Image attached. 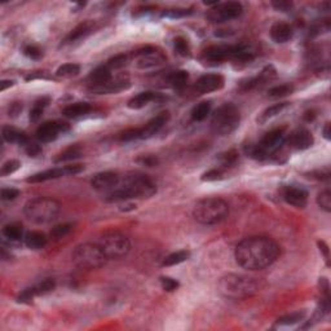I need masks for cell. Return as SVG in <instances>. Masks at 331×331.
<instances>
[{
	"instance_id": "obj_60",
	"label": "cell",
	"mask_w": 331,
	"mask_h": 331,
	"mask_svg": "<svg viewBox=\"0 0 331 331\" xmlns=\"http://www.w3.org/2000/svg\"><path fill=\"white\" fill-rule=\"evenodd\" d=\"M314 118H316V114H314V112H312V110H310V112H307L304 114V119L307 122H312Z\"/></svg>"
},
{
	"instance_id": "obj_15",
	"label": "cell",
	"mask_w": 331,
	"mask_h": 331,
	"mask_svg": "<svg viewBox=\"0 0 331 331\" xmlns=\"http://www.w3.org/2000/svg\"><path fill=\"white\" fill-rule=\"evenodd\" d=\"M225 85V79L220 74H206L196 81V91L198 94H211L219 91Z\"/></svg>"
},
{
	"instance_id": "obj_26",
	"label": "cell",
	"mask_w": 331,
	"mask_h": 331,
	"mask_svg": "<svg viewBox=\"0 0 331 331\" xmlns=\"http://www.w3.org/2000/svg\"><path fill=\"white\" fill-rule=\"evenodd\" d=\"M3 139L9 144H18V145H26L29 142V137L25 132L17 130L15 127L4 126L3 127Z\"/></svg>"
},
{
	"instance_id": "obj_45",
	"label": "cell",
	"mask_w": 331,
	"mask_h": 331,
	"mask_svg": "<svg viewBox=\"0 0 331 331\" xmlns=\"http://www.w3.org/2000/svg\"><path fill=\"white\" fill-rule=\"evenodd\" d=\"M21 167V162L17 159H11L7 160L3 166H2V170H0V175L2 176H8V175L15 174L17 170H20Z\"/></svg>"
},
{
	"instance_id": "obj_27",
	"label": "cell",
	"mask_w": 331,
	"mask_h": 331,
	"mask_svg": "<svg viewBox=\"0 0 331 331\" xmlns=\"http://www.w3.org/2000/svg\"><path fill=\"white\" fill-rule=\"evenodd\" d=\"M92 106L88 103H74L67 105L62 110V114L66 118H79L88 114L91 112Z\"/></svg>"
},
{
	"instance_id": "obj_22",
	"label": "cell",
	"mask_w": 331,
	"mask_h": 331,
	"mask_svg": "<svg viewBox=\"0 0 331 331\" xmlns=\"http://www.w3.org/2000/svg\"><path fill=\"white\" fill-rule=\"evenodd\" d=\"M94 31V24L90 21H86L83 24H79L78 26H75L66 35V38L63 39L62 44H71V43H75L78 40L85 39L86 36L90 35L91 33Z\"/></svg>"
},
{
	"instance_id": "obj_8",
	"label": "cell",
	"mask_w": 331,
	"mask_h": 331,
	"mask_svg": "<svg viewBox=\"0 0 331 331\" xmlns=\"http://www.w3.org/2000/svg\"><path fill=\"white\" fill-rule=\"evenodd\" d=\"M97 244L108 259H121L131 250L130 239L119 232H109L100 237Z\"/></svg>"
},
{
	"instance_id": "obj_29",
	"label": "cell",
	"mask_w": 331,
	"mask_h": 331,
	"mask_svg": "<svg viewBox=\"0 0 331 331\" xmlns=\"http://www.w3.org/2000/svg\"><path fill=\"white\" fill-rule=\"evenodd\" d=\"M3 235L11 242L21 241L24 237V228L20 224H7L3 228Z\"/></svg>"
},
{
	"instance_id": "obj_53",
	"label": "cell",
	"mask_w": 331,
	"mask_h": 331,
	"mask_svg": "<svg viewBox=\"0 0 331 331\" xmlns=\"http://www.w3.org/2000/svg\"><path fill=\"white\" fill-rule=\"evenodd\" d=\"M20 196V190L15 188H4L2 189V199L3 201H13Z\"/></svg>"
},
{
	"instance_id": "obj_47",
	"label": "cell",
	"mask_w": 331,
	"mask_h": 331,
	"mask_svg": "<svg viewBox=\"0 0 331 331\" xmlns=\"http://www.w3.org/2000/svg\"><path fill=\"white\" fill-rule=\"evenodd\" d=\"M159 281L162 289L167 292L175 291V290H178L179 286H180V283H179L178 280H175V278L171 277H166V276H162V277L159 278Z\"/></svg>"
},
{
	"instance_id": "obj_9",
	"label": "cell",
	"mask_w": 331,
	"mask_h": 331,
	"mask_svg": "<svg viewBox=\"0 0 331 331\" xmlns=\"http://www.w3.org/2000/svg\"><path fill=\"white\" fill-rule=\"evenodd\" d=\"M243 13V7L238 2L217 3L210 9L206 15L207 20L212 24H224V22L235 20Z\"/></svg>"
},
{
	"instance_id": "obj_55",
	"label": "cell",
	"mask_w": 331,
	"mask_h": 331,
	"mask_svg": "<svg viewBox=\"0 0 331 331\" xmlns=\"http://www.w3.org/2000/svg\"><path fill=\"white\" fill-rule=\"evenodd\" d=\"M65 169V172H66V176H74V175H78L80 174L83 170H85V166L81 164H69V166H65L63 167Z\"/></svg>"
},
{
	"instance_id": "obj_17",
	"label": "cell",
	"mask_w": 331,
	"mask_h": 331,
	"mask_svg": "<svg viewBox=\"0 0 331 331\" xmlns=\"http://www.w3.org/2000/svg\"><path fill=\"white\" fill-rule=\"evenodd\" d=\"M283 199L296 208H304L308 203V192L303 188L287 187L283 189Z\"/></svg>"
},
{
	"instance_id": "obj_21",
	"label": "cell",
	"mask_w": 331,
	"mask_h": 331,
	"mask_svg": "<svg viewBox=\"0 0 331 331\" xmlns=\"http://www.w3.org/2000/svg\"><path fill=\"white\" fill-rule=\"evenodd\" d=\"M292 35H294L292 27L289 24H286V22H276L271 27V38L277 44H283V43L290 42Z\"/></svg>"
},
{
	"instance_id": "obj_16",
	"label": "cell",
	"mask_w": 331,
	"mask_h": 331,
	"mask_svg": "<svg viewBox=\"0 0 331 331\" xmlns=\"http://www.w3.org/2000/svg\"><path fill=\"white\" fill-rule=\"evenodd\" d=\"M170 121V113L162 112L154 118H151L148 123L145 124L142 128H140V139H150L154 135H157L162 130L164 124Z\"/></svg>"
},
{
	"instance_id": "obj_13",
	"label": "cell",
	"mask_w": 331,
	"mask_h": 331,
	"mask_svg": "<svg viewBox=\"0 0 331 331\" xmlns=\"http://www.w3.org/2000/svg\"><path fill=\"white\" fill-rule=\"evenodd\" d=\"M285 141H286L285 128H276V130L271 131L263 137L262 141L259 142V146L264 150L267 155H271V154L280 150V148L285 144Z\"/></svg>"
},
{
	"instance_id": "obj_50",
	"label": "cell",
	"mask_w": 331,
	"mask_h": 331,
	"mask_svg": "<svg viewBox=\"0 0 331 331\" xmlns=\"http://www.w3.org/2000/svg\"><path fill=\"white\" fill-rule=\"evenodd\" d=\"M35 296H38L35 287H30V289L24 290V291L18 295L17 300L20 301V303H31V300H33Z\"/></svg>"
},
{
	"instance_id": "obj_36",
	"label": "cell",
	"mask_w": 331,
	"mask_h": 331,
	"mask_svg": "<svg viewBox=\"0 0 331 331\" xmlns=\"http://www.w3.org/2000/svg\"><path fill=\"white\" fill-rule=\"evenodd\" d=\"M295 87L290 83H286V85H280L276 86V87H272L271 90L268 91V97L271 99H281V97H286L289 95H291L294 92Z\"/></svg>"
},
{
	"instance_id": "obj_31",
	"label": "cell",
	"mask_w": 331,
	"mask_h": 331,
	"mask_svg": "<svg viewBox=\"0 0 331 331\" xmlns=\"http://www.w3.org/2000/svg\"><path fill=\"white\" fill-rule=\"evenodd\" d=\"M167 80L175 90H181L187 86L188 80H189V72L185 70H178V71L171 72Z\"/></svg>"
},
{
	"instance_id": "obj_52",
	"label": "cell",
	"mask_w": 331,
	"mask_h": 331,
	"mask_svg": "<svg viewBox=\"0 0 331 331\" xmlns=\"http://www.w3.org/2000/svg\"><path fill=\"white\" fill-rule=\"evenodd\" d=\"M136 162L139 163L141 166H146V167H154V166H157L159 163L157 157H154V155H140Z\"/></svg>"
},
{
	"instance_id": "obj_23",
	"label": "cell",
	"mask_w": 331,
	"mask_h": 331,
	"mask_svg": "<svg viewBox=\"0 0 331 331\" xmlns=\"http://www.w3.org/2000/svg\"><path fill=\"white\" fill-rule=\"evenodd\" d=\"M158 99H160L159 94H155L153 91H145V92H141V94L133 96L132 99L128 101L127 106L132 109V110H140V109L149 105L151 101H157Z\"/></svg>"
},
{
	"instance_id": "obj_32",
	"label": "cell",
	"mask_w": 331,
	"mask_h": 331,
	"mask_svg": "<svg viewBox=\"0 0 331 331\" xmlns=\"http://www.w3.org/2000/svg\"><path fill=\"white\" fill-rule=\"evenodd\" d=\"M190 258V253L188 250H180L176 253H172L167 255L163 259L162 265L163 267H172V265H178L180 263H184Z\"/></svg>"
},
{
	"instance_id": "obj_41",
	"label": "cell",
	"mask_w": 331,
	"mask_h": 331,
	"mask_svg": "<svg viewBox=\"0 0 331 331\" xmlns=\"http://www.w3.org/2000/svg\"><path fill=\"white\" fill-rule=\"evenodd\" d=\"M317 203L322 210H325L326 212H330L331 211V192L328 189L323 190L317 196Z\"/></svg>"
},
{
	"instance_id": "obj_40",
	"label": "cell",
	"mask_w": 331,
	"mask_h": 331,
	"mask_svg": "<svg viewBox=\"0 0 331 331\" xmlns=\"http://www.w3.org/2000/svg\"><path fill=\"white\" fill-rule=\"evenodd\" d=\"M193 13V9L189 8H174V9H167L162 13V17L171 18V20H179V18L188 17Z\"/></svg>"
},
{
	"instance_id": "obj_12",
	"label": "cell",
	"mask_w": 331,
	"mask_h": 331,
	"mask_svg": "<svg viewBox=\"0 0 331 331\" xmlns=\"http://www.w3.org/2000/svg\"><path fill=\"white\" fill-rule=\"evenodd\" d=\"M69 130V124L63 122H47L36 130V139L43 144H47L54 141L61 132H67Z\"/></svg>"
},
{
	"instance_id": "obj_51",
	"label": "cell",
	"mask_w": 331,
	"mask_h": 331,
	"mask_svg": "<svg viewBox=\"0 0 331 331\" xmlns=\"http://www.w3.org/2000/svg\"><path fill=\"white\" fill-rule=\"evenodd\" d=\"M25 150H26V154L29 155V157L36 158V157H39L40 154H42L43 149L39 144H35V142H27Z\"/></svg>"
},
{
	"instance_id": "obj_39",
	"label": "cell",
	"mask_w": 331,
	"mask_h": 331,
	"mask_svg": "<svg viewBox=\"0 0 331 331\" xmlns=\"http://www.w3.org/2000/svg\"><path fill=\"white\" fill-rule=\"evenodd\" d=\"M174 47H175V51L178 52V54L183 56V57H188V56H190L189 42H188L185 38H183V36L175 38Z\"/></svg>"
},
{
	"instance_id": "obj_48",
	"label": "cell",
	"mask_w": 331,
	"mask_h": 331,
	"mask_svg": "<svg viewBox=\"0 0 331 331\" xmlns=\"http://www.w3.org/2000/svg\"><path fill=\"white\" fill-rule=\"evenodd\" d=\"M24 54L26 57L31 58V60H39V58L43 56V52L38 45L29 44L24 47Z\"/></svg>"
},
{
	"instance_id": "obj_49",
	"label": "cell",
	"mask_w": 331,
	"mask_h": 331,
	"mask_svg": "<svg viewBox=\"0 0 331 331\" xmlns=\"http://www.w3.org/2000/svg\"><path fill=\"white\" fill-rule=\"evenodd\" d=\"M137 139H140V128H130V130H126L124 132H122L121 136H119V140L124 142Z\"/></svg>"
},
{
	"instance_id": "obj_28",
	"label": "cell",
	"mask_w": 331,
	"mask_h": 331,
	"mask_svg": "<svg viewBox=\"0 0 331 331\" xmlns=\"http://www.w3.org/2000/svg\"><path fill=\"white\" fill-rule=\"evenodd\" d=\"M289 105H290L289 103H280V104H274V105L269 106V108L265 109L264 112L260 114V117L258 118V122H259L260 124L267 123L268 121H271L272 118L277 117L280 113H282Z\"/></svg>"
},
{
	"instance_id": "obj_25",
	"label": "cell",
	"mask_w": 331,
	"mask_h": 331,
	"mask_svg": "<svg viewBox=\"0 0 331 331\" xmlns=\"http://www.w3.org/2000/svg\"><path fill=\"white\" fill-rule=\"evenodd\" d=\"M24 241L26 247H29L30 250H42L48 243V237L44 233L33 230L25 234Z\"/></svg>"
},
{
	"instance_id": "obj_35",
	"label": "cell",
	"mask_w": 331,
	"mask_h": 331,
	"mask_svg": "<svg viewBox=\"0 0 331 331\" xmlns=\"http://www.w3.org/2000/svg\"><path fill=\"white\" fill-rule=\"evenodd\" d=\"M80 72V66L78 63H63L56 70V75L58 78H74Z\"/></svg>"
},
{
	"instance_id": "obj_37",
	"label": "cell",
	"mask_w": 331,
	"mask_h": 331,
	"mask_svg": "<svg viewBox=\"0 0 331 331\" xmlns=\"http://www.w3.org/2000/svg\"><path fill=\"white\" fill-rule=\"evenodd\" d=\"M305 317V312H294L291 314H286V316L280 317L277 319V325L278 326H291L295 325V323L303 321Z\"/></svg>"
},
{
	"instance_id": "obj_33",
	"label": "cell",
	"mask_w": 331,
	"mask_h": 331,
	"mask_svg": "<svg viewBox=\"0 0 331 331\" xmlns=\"http://www.w3.org/2000/svg\"><path fill=\"white\" fill-rule=\"evenodd\" d=\"M49 104L48 97H42L40 100H38L35 104H34L33 109L30 110V114H29V119L33 123H36L42 118L43 113H44V109L47 108V105Z\"/></svg>"
},
{
	"instance_id": "obj_59",
	"label": "cell",
	"mask_w": 331,
	"mask_h": 331,
	"mask_svg": "<svg viewBox=\"0 0 331 331\" xmlns=\"http://www.w3.org/2000/svg\"><path fill=\"white\" fill-rule=\"evenodd\" d=\"M331 124L330 123H326L325 127H323V137H325L326 140H330L331 139Z\"/></svg>"
},
{
	"instance_id": "obj_5",
	"label": "cell",
	"mask_w": 331,
	"mask_h": 331,
	"mask_svg": "<svg viewBox=\"0 0 331 331\" xmlns=\"http://www.w3.org/2000/svg\"><path fill=\"white\" fill-rule=\"evenodd\" d=\"M61 210L60 202L49 197H36L25 203L24 214L31 223L44 225L52 223Z\"/></svg>"
},
{
	"instance_id": "obj_14",
	"label": "cell",
	"mask_w": 331,
	"mask_h": 331,
	"mask_svg": "<svg viewBox=\"0 0 331 331\" xmlns=\"http://www.w3.org/2000/svg\"><path fill=\"white\" fill-rule=\"evenodd\" d=\"M119 183H121L119 175L113 171L100 172L95 175L94 179L91 180L92 188L99 192H113L119 185Z\"/></svg>"
},
{
	"instance_id": "obj_56",
	"label": "cell",
	"mask_w": 331,
	"mask_h": 331,
	"mask_svg": "<svg viewBox=\"0 0 331 331\" xmlns=\"http://www.w3.org/2000/svg\"><path fill=\"white\" fill-rule=\"evenodd\" d=\"M22 112V105L20 103H13L9 106V117H17Z\"/></svg>"
},
{
	"instance_id": "obj_43",
	"label": "cell",
	"mask_w": 331,
	"mask_h": 331,
	"mask_svg": "<svg viewBox=\"0 0 331 331\" xmlns=\"http://www.w3.org/2000/svg\"><path fill=\"white\" fill-rule=\"evenodd\" d=\"M71 230H72L71 224H60V225H56L53 229H52L51 237L54 238V239H60V238H63L65 235L69 234Z\"/></svg>"
},
{
	"instance_id": "obj_6",
	"label": "cell",
	"mask_w": 331,
	"mask_h": 331,
	"mask_svg": "<svg viewBox=\"0 0 331 331\" xmlns=\"http://www.w3.org/2000/svg\"><path fill=\"white\" fill-rule=\"evenodd\" d=\"M72 263L81 269L103 268L108 262V258L97 243H81L74 249L71 254Z\"/></svg>"
},
{
	"instance_id": "obj_46",
	"label": "cell",
	"mask_w": 331,
	"mask_h": 331,
	"mask_svg": "<svg viewBox=\"0 0 331 331\" xmlns=\"http://www.w3.org/2000/svg\"><path fill=\"white\" fill-rule=\"evenodd\" d=\"M224 178H225V174L223 172V170L212 169V170H210V171L205 172V174L202 175L201 180L202 181H207V183H211V181L223 180Z\"/></svg>"
},
{
	"instance_id": "obj_10",
	"label": "cell",
	"mask_w": 331,
	"mask_h": 331,
	"mask_svg": "<svg viewBox=\"0 0 331 331\" xmlns=\"http://www.w3.org/2000/svg\"><path fill=\"white\" fill-rule=\"evenodd\" d=\"M244 44L235 45H212L205 49L202 54V60L207 63H221L224 61L233 60L237 56V53L243 48Z\"/></svg>"
},
{
	"instance_id": "obj_42",
	"label": "cell",
	"mask_w": 331,
	"mask_h": 331,
	"mask_svg": "<svg viewBox=\"0 0 331 331\" xmlns=\"http://www.w3.org/2000/svg\"><path fill=\"white\" fill-rule=\"evenodd\" d=\"M34 287H35L38 295H44V294L53 291L54 287H56V281L53 278H47V280H44L43 282H40L39 285H36Z\"/></svg>"
},
{
	"instance_id": "obj_58",
	"label": "cell",
	"mask_w": 331,
	"mask_h": 331,
	"mask_svg": "<svg viewBox=\"0 0 331 331\" xmlns=\"http://www.w3.org/2000/svg\"><path fill=\"white\" fill-rule=\"evenodd\" d=\"M13 85H15L13 80H2V83H0V92H4L7 88L12 87Z\"/></svg>"
},
{
	"instance_id": "obj_18",
	"label": "cell",
	"mask_w": 331,
	"mask_h": 331,
	"mask_svg": "<svg viewBox=\"0 0 331 331\" xmlns=\"http://www.w3.org/2000/svg\"><path fill=\"white\" fill-rule=\"evenodd\" d=\"M130 87V80L126 76H118V78H113L112 80L108 81L106 85L100 86V87L90 88L91 92L97 95H110V94H118L121 91L127 90Z\"/></svg>"
},
{
	"instance_id": "obj_19",
	"label": "cell",
	"mask_w": 331,
	"mask_h": 331,
	"mask_svg": "<svg viewBox=\"0 0 331 331\" xmlns=\"http://www.w3.org/2000/svg\"><path fill=\"white\" fill-rule=\"evenodd\" d=\"M289 142L292 148L296 149V150H307L313 145L314 139L313 135L309 131L300 128V130H296L295 132L291 133Z\"/></svg>"
},
{
	"instance_id": "obj_34",
	"label": "cell",
	"mask_w": 331,
	"mask_h": 331,
	"mask_svg": "<svg viewBox=\"0 0 331 331\" xmlns=\"http://www.w3.org/2000/svg\"><path fill=\"white\" fill-rule=\"evenodd\" d=\"M210 113L211 103L210 101H203V103H199L198 105L194 106V109L192 110V119L196 122L205 121L206 118L210 115Z\"/></svg>"
},
{
	"instance_id": "obj_3",
	"label": "cell",
	"mask_w": 331,
	"mask_h": 331,
	"mask_svg": "<svg viewBox=\"0 0 331 331\" xmlns=\"http://www.w3.org/2000/svg\"><path fill=\"white\" fill-rule=\"evenodd\" d=\"M229 206L224 199L207 197L198 201L193 208V216L203 225H216L228 217Z\"/></svg>"
},
{
	"instance_id": "obj_1",
	"label": "cell",
	"mask_w": 331,
	"mask_h": 331,
	"mask_svg": "<svg viewBox=\"0 0 331 331\" xmlns=\"http://www.w3.org/2000/svg\"><path fill=\"white\" fill-rule=\"evenodd\" d=\"M281 254V247L269 237L255 235L242 239L234 251L235 262L247 271H262L273 264Z\"/></svg>"
},
{
	"instance_id": "obj_38",
	"label": "cell",
	"mask_w": 331,
	"mask_h": 331,
	"mask_svg": "<svg viewBox=\"0 0 331 331\" xmlns=\"http://www.w3.org/2000/svg\"><path fill=\"white\" fill-rule=\"evenodd\" d=\"M238 157H239L238 151L232 149V150L224 151V153L220 154L219 160L223 164V167H233L238 162Z\"/></svg>"
},
{
	"instance_id": "obj_7",
	"label": "cell",
	"mask_w": 331,
	"mask_h": 331,
	"mask_svg": "<svg viewBox=\"0 0 331 331\" xmlns=\"http://www.w3.org/2000/svg\"><path fill=\"white\" fill-rule=\"evenodd\" d=\"M241 122V113L233 104H224L219 106L212 114L211 127L215 133L220 136L230 135L237 130Z\"/></svg>"
},
{
	"instance_id": "obj_20",
	"label": "cell",
	"mask_w": 331,
	"mask_h": 331,
	"mask_svg": "<svg viewBox=\"0 0 331 331\" xmlns=\"http://www.w3.org/2000/svg\"><path fill=\"white\" fill-rule=\"evenodd\" d=\"M113 79L112 75V69L108 66V65H103V66L96 67L95 70L90 72L87 80L90 88L100 87V86L106 85L108 81H110Z\"/></svg>"
},
{
	"instance_id": "obj_57",
	"label": "cell",
	"mask_w": 331,
	"mask_h": 331,
	"mask_svg": "<svg viewBox=\"0 0 331 331\" xmlns=\"http://www.w3.org/2000/svg\"><path fill=\"white\" fill-rule=\"evenodd\" d=\"M318 246H319V251H322L323 255H325V258H326V260L328 262V246L323 241H319Z\"/></svg>"
},
{
	"instance_id": "obj_30",
	"label": "cell",
	"mask_w": 331,
	"mask_h": 331,
	"mask_svg": "<svg viewBox=\"0 0 331 331\" xmlns=\"http://www.w3.org/2000/svg\"><path fill=\"white\" fill-rule=\"evenodd\" d=\"M83 155V151H81L80 146L78 145H72V146H69L67 149L60 153L56 157L54 162L56 163H62V162H70V160H75L78 158H80Z\"/></svg>"
},
{
	"instance_id": "obj_54",
	"label": "cell",
	"mask_w": 331,
	"mask_h": 331,
	"mask_svg": "<svg viewBox=\"0 0 331 331\" xmlns=\"http://www.w3.org/2000/svg\"><path fill=\"white\" fill-rule=\"evenodd\" d=\"M272 7L276 11H280V12H289L292 9V3L291 2H285V0H276V2H272Z\"/></svg>"
},
{
	"instance_id": "obj_24",
	"label": "cell",
	"mask_w": 331,
	"mask_h": 331,
	"mask_svg": "<svg viewBox=\"0 0 331 331\" xmlns=\"http://www.w3.org/2000/svg\"><path fill=\"white\" fill-rule=\"evenodd\" d=\"M63 176H66V172H65V169H63V167H61V169L45 170V171L43 172H38V174L35 175H31L30 178L26 179V181L31 184L44 183V181L56 180V179L63 178Z\"/></svg>"
},
{
	"instance_id": "obj_2",
	"label": "cell",
	"mask_w": 331,
	"mask_h": 331,
	"mask_svg": "<svg viewBox=\"0 0 331 331\" xmlns=\"http://www.w3.org/2000/svg\"><path fill=\"white\" fill-rule=\"evenodd\" d=\"M157 193V185L148 175L131 174L109 193L108 202H123L128 199L150 198Z\"/></svg>"
},
{
	"instance_id": "obj_44",
	"label": "cell",
	"mask_w": 331,
	"mask_h": 331,
	"mask_svg": "<svg viewBox=\"0 0 331 331\" xmlns=\"http://www.w3.org/2000/svg\"><path fill=\"white\" fill-rule=\"evenodd\" d=\"M127 62H128V56L124 53L122 54H117V56H114V57H112L110 60L108 61V65L110 69H122V67H124L127 65Z\"/></svg>"
},
{
	"instance_id": "obj_11",
	"label": "cell",
	"mask_w": 331,
	"mask_h": 331,
	"mask_svg": "<svg viewBox=\"0 0 331 331\" xmlns=\"http://www.w3.org/2000/svg\"><path fill=\"white\" fill-rule=\"evenodd\" d=\"M135 58L139 69H153L166 62L164 54L151 45H146L144 48L136 51Z\"/></svg>"
},
{
	"instance_id": "obj_4",
	"label": "cell",
	"mask_w": 331,
	"mask_h": 331,
	"mask_svg": "<svg viewBox=\"0 0 331 331\" xmlns=\"http://www.w3.org/2000/svg\"><path fill=\"white\" fill-rule=\"evenodd\" d=\"M219 291L225 298L247 299L251 298L259 291V285L254 278L241 276V274H226L219 281Z\"/></svg>"
}]
</instances>
